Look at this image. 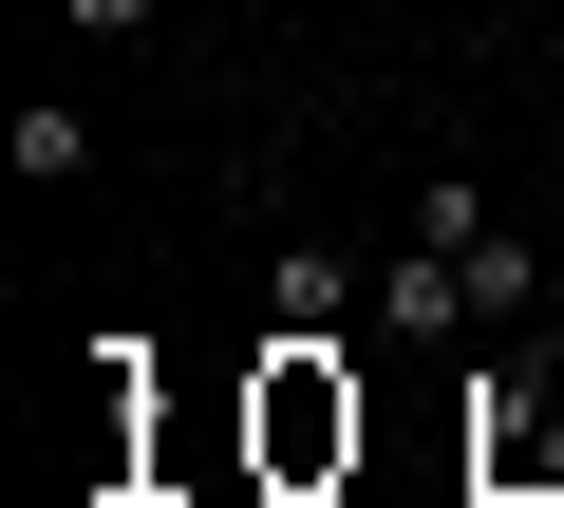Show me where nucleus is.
Here are the masks:
<instances>
[{"label":"nucleus","mask_w":564,"mask_h":508,"mask_svg":"<svg viewBox=\"0 0 564 508\" xmlns=\"http://www.w3.org/2000/svg\"><path fill=\"white\" fill-rule=\"evenodd\" d=\"M57 20H76V39H151V0H57Z\"/></svg>","instance_id":"6"},{"label":"nucleus","mask_w":564,"mask_h":508,"mask_svg":"<svg viewBox=\"0 0 564 508\" xmlns=\"http://www.w3.org/2000/svg\"><path fill=\"white\" fill-rule=\"evenodd\" d=\"M545 489H564V377L508 358V377L470 396V508H545Z\"/></svg>","instance_id":"2"},{"label":"nucleus","mask_w":564,"mask_h":508,"mask_svg":"<svg viewBox=\"0 0 564 508\" xmlns=\"http://www.w3.org/2000/svg\"><path fill=\"white\" fill-rule=\"evenodd\" d=\"M263 508H282V489H263Z\"/></svg>","instance_id":"7"},{"label":"nucleus","mask_w":564,"mask_h":508,"mask_svg":"<svg viewBox=\"0 0 564 508\" xmlns=\"http://www.w3.org/2000/svg\"><path fill=\"white\" fill-rule=\"evenodd\" d=\"M263 302H282V339H339V264H321V245H282V283H263Z\"/></svg>","instance_id":"5"},{"label":"nucleus","mask_w":564,"mask_h":508,"mask_svg":"<svg viewBox=\"0 0 564 508\" xmlns=\"http://www.w3.org/2000/svg\"><path fill=\"white\" fill-rule=\"evenodd\" d=\"M377 321H395V339H433V358H452V339H489V321H470V264H452V245H414V226H395V264H377Z\"/></svg>","instance_id":"3"},{"label":"nucleus","mask_w":564,"mask_h":508,"mask_svg":"<svg viewBox=\"0 0 564 508\" xmlns=\"http://www.w3.org/2000/svg\"><path fill=\"white\" fill-rule=\"evenodd\" d=\"M0 151H20V188H76V170H95V114H76V95H20Z\"/></svg>","instance_id":"4"},{"label":"nucleus","mask_w":564,"mask_h":508,"mask_svg":"<svg viewBox=\"0 0 564 508\" xmlns=\"http://www.w3.org/2000/svg\"><path fill=\"white\" fill-rule=\"evenodd\" d=\"M358 377H339V339H263V377H245V471L282 489V508H321L339 471H358Z\"/></svg>","instance_id":"1"}]
</instances>
